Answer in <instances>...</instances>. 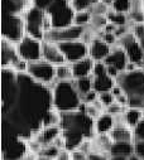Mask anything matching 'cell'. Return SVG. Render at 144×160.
Instances as JSON below:
<instances>
[{
    "mask_svg": "<svg viewBox=\"0 0 144 160\" xmlns=\"http://www.w3.org/2000/svg\"><path fill=\"white\" fill-rule=\"evenodd\" d=\"M97 37H99V38H101L105 43H107V44L111 46V47H114V46H116V44H118V38H116V35H115L114 33H105V32H100V33L97 34Z\"/></svg>",
    "mask_w": 144,
    "mask_h": 160,
    "instance_id": "cell-33",
    "label": "cell"
},
{
    "mask_svg": "<svg viewBox=\"0 0 144 160\" xmlns=\"http://www.w3.org/2000/svg\"><path fill=\"white\" fill-rule=\"evenodd\" d=\"M17 52L19 58L30 63L42 59V41L25 35L19 43H17Z\"/></svg>",
    "mask_w": 144,
    "mask_h": 160,
    "instance_id": "cell-10",
    "label": "cell"
},
{
    "mask_svg": "<svg viewBox=\"0 0 144 160\" xmlns=\"http://www.w3.org/2000/svg\"><path fill=\"white\" fill-rule=\"evenodd\" d=\"M91 19H92V15L90 14V12H77L75 14L74 24L82 28H87L91 23Z\"/></svg>",
    "mask_w": 144,
    "mask_h": 160,
    "instance_id": "cell-28",
    "label": "cell"
},
{
    "mask_svg": "<svg viewBox=\"0 0 144 160\" xmlns=\"http://www.w3.org/2000/svg\"><path fill=\"white\" fill-rule=\"evenodd\" d=\"M123 116H124V121H125L126 126L130 128L131 130H134L144 120V111H141L139 108L128 107Z\"/></svg>",
    "mask_w": 144,
    "mask_h": 160,
    "instance_id": "cell-22",
    "label": "cell"
},
{
    "mask_svg": "<svg viewBox=\"0 0 144 160\" xmlns=\"http://www.w3.org/2000/svg\"><path fill=\"white\" fill-rule=\"evenodd\" d=\"M27 35L25 19L19 15L2 14V38L17 44Z\"/></svg>",
    "mask_w": 144,
    "mask_h": 160,
    "instance_id": "cell-6",
    "label": "cell"
},
{
    "mask_svg": "<svg viewBox=\"0 0 144 160\" xmlns=\"http://www.w3.org/2000/svg\"><path fill=\"white\" fill-rule=\"evenodd\" d=\"M86 28L79 27V25H69L66 28H53L49 32L46 33L44 41L51 42V43H66V42H74V41H80L84 32Z\"/></svg>",
    "mask_w": 144,
    "mask_h": 160,
    "instance_id": "cell-9",
    "label": "cell"
},
{
    "mask_svg": "<svg viewBox=\"0 0 144 160\" xmlns=\"http://www.w3.org/2000/svg\"><path fill=\"white\" fill-rule=\"evenodd\" d=\"M128 97V107L144 111V68L123 72L115 79Z\"/></svg>",
    "mask_w": 144,
    "mask_h": 160,
    "instance_id": "cell-2",
    "label": "cell"
},
{
    "mask_svg": "<svg viewBox=\"0 0 144 160\" xmlns=\"http://www.w3.org/2000/svg\"><path fill=\"white\" fill-rule=\"evenodd\" d=\"M32 2H33L34 7H37V8H39V9L46 12L52 5V3L54 2V0H32Z\"/></svg>",
    "mask_w": 144,
    "mask_h": 160,
    "instance_id": "cell-37",
    "label": "cell"
},
{
    "mask_svg": "<svg viewBox=\"0 0 144 160\" xmlns=\"http://www.w3.org/2000/svg\"><path fill=\"white\" fill-rule=\"evenodd\" d=\"M71 68H72V73H74V79L90 77V76H92V72L95 68V62L90 57H86L76 63H72Z\"/></svg>",
    "mask_w": 144,
    "mask_h": 160,
    "instance_id": "cell-18",
    "label": "cell"
},
{
    "mask_svg": "<svg viewBox=\"0 0 144 160\" xmlns=\"http://www.w3.org/2000/svg\"><path fill=\"white\" fill-rule=\"evenodd\" d=\"M101 2H102V3H105L106 5H109V7L111 8V5H113V2H114V0H101Z\"/></svg>",
    "mask_w": 144,
    "mask_h": 160,
    "instance_id": "cell-44",
    "label": "cell"
},
{
    "mask_svg": "<svg viewBox=\"0 0 144 160\" xmlns=\"http://www.w3.org/2000/svg\"><path fill=\"white\" fill-rule=\"evenodd\" d=\"M25 19V33L27 35L35 38L38 41H44V35L47 32L53 29L52 22L47 12L37 8L32 7L24 15Z\"/></svg>",
    "mask_w": 144,
    "mask_h": 160,
    "instance_id": "cell-4",
    "label": "cell"
},
{
    "mask_svg": "<svg viewBox=\"0 0 144 160\" xmlns=\"http://www.w3.org/2000/svg\"><path fill=\"white\" fill-rule=\"evenodd\" d=\"M61 52L64 56V59L68 64L76 63L86 57H89V46L82 41H74L58 44Z\"/></svg>",
    "mask_w": 144,
    "mask_h": 160,
    "instance_id": "cell-11",
    "label": "cell"
},
{
    "mask_svg": "<svg viewBox=\"0 0 144 160\" xmlns=\"http://www.w3.org/2000/svg\"><path fill=\"white\" fill-rule=\"evenodd\" d=\"M134 154V142H113L109 155L129 158Z\"/></svg>",
    "mask_w": 144,
    "mask_h": 160,
    "instance_id": "cell-23",
    "label": "cell"
},
{
    "mask_svg": "<svg viewBox=\"0 0 144 160\" xmlns=\"http://www.w3.org/2000/svg\"><path fill=\"white\" fill-rule=\"evenodd\" d=\"M118 46L124 48L130 63L136 64L138 68H144V46L135 38L133 32L119 38Z\"/></svg>",
    "mask_w": 144,
    "mask_h": 160,
    "instance_id": "cell-8",
    "label": "cell"
},
{
    "mask_svg": "<svg viewBox=\"0 0 144 160\" xmlns=\"http://www.w3.org/2000/svg\"><path fill=\"white\" fill-rule=\"evenodd\" d=\"M39 159V154L38 152H34L32 150H27L20 158L19 160H38Z\"/></svg>",
    "mask_w": 144,
    "mask_h": 160,
    "instance_id": "cell-39",
    "label": "cell"
},
{
    "mask_svg": "<svg viewBox=\"0 0 144 160\" xmlns=\"http://www.w3.org/2000/svg\"><path fill=\"white\" fill-rule=\"evenodd\" d=\"M111 52V46L105 43L101 38L96 37L89 44V57L95 62H104Z\"/></svg>",
    "mask_w": 144,
    "mask_h": 160,
    "instance_id": "cell-16",
    "label": "cell"
},
{
    "mask_svg": "<svg viewBox=\"0 0 144 160\" xmlns=\"http://www.w3.org/2000/svg\"><path fill=\"white\" fill-rule=\"evenodd\" d=\"M32 7V0H2V14L24 17Z\"/></svg>",
    "mask_w": 144,
    "mask_h": 160,
    "instance_id": "cell-14",
    "label": "cell"
},
{
    "mask_svg": "<svg viewBox=\"0 0 144 160\" xmlns=\"http://www.w3.org/2000/svg\"><path fill=\"white\" fill-rule=\"evenodd\" d=\"M99 101L102 103V106L105 108H107L115 102V97L111 92H102V93H99Z\"/></svg>",
    "mask_w": 144,
    "mask_h": 160,
    "instance_id": "cell-32",
    "label": "cell"
},
{
    "mask_svg": "<svg viewBox=\"0 0 144 160\" xmlns=\"http://www.w3.org/2000/svg\"><path fill=\"white\" fill-rule=\"evenodd\" d=\"M128 160H141V159H140L139 156H136L135 154H133L131 156H129V158H128Z\"/></svg>",
    "mask_w": 144,
    "mask_h": 160,
    "instance_id": "cell-45",
    "label": "cell"
},
{
    "mask_svg": "<svg viewBox=\"0 0 144 160\" xmlns=\"http://www.w3.org/2000/svg\"><path fill=\"white\" fill-rule=\"evenodd\" d=\"M74 82H75L76 90L79 91L81 97L94 90V83H92V77L91 76L90 77H84V78L74 79Z\"/></svg>",
    "mask_w": 144,
    "mask_h": 160,
    "instance_id": "cell-24",
    "label": "cell"
},
{
    "mask_svg": "<svg viewBox=\"0 0 144 160\" xmlns=\"http://www.w3.org/2000/svg\"><path fill=\"white\" fill-rule=\"evenodd\" d=\"M89 155L80 151V150H74L72 151V160H87Z\"/></svg>",
    "mask_w": 144,
    "mask_h": 160,
    "instance_id": "cell-42",
    "label": "cell"
},
{
    "mask_svg": "<svg viewBox=\"0 0 144 160\" xmlns=\"http://www.w3.org/2000/svg\"><path fill=\"white\" fill-rule=\"evenodd\" d=\"M126 108L128 107H125V106H121V105H119L118 102H114L111 106H109L106 108V111L105 112H107V113H110L111 116H119V115H123L125 111H126Z\"/></svg>",
    "mask_w": 144,
    "mask_h": 160,
    "instance_id": "cell-34",
    "label": "cell"
},
{
    "mask_svg": "<svg viewBox=\"0 0 144 160\" xmlns=\"http://www.w3.org/2000/svg\"><path fill=\"white\" fill-rule=\"evenodd\" d=\"M102 63L106 67H113V68L118 69L120 73H123L126 71L129 59H128V56H126V52L124 51V48L116 44V46L111 47L110 54L107 56V58Z\"/></svg>",
    "mask_w": 144,
    "mask_h": 160,
    "instance_id": "cell-13",
    "label": "cell"
},
{
    "mask_svg": "<svg viewBox=\"0 0 144 160\" xmlns=\"http://www.w3.org/2000/svg\"><path fill=\"white\" fill-rule=\"evenodd\" d=\"M92 83H94V90L97 93L102 92H110L113 87L116 85L115 79L109 76L106 71V66L102 62L95 63V68L92 72Z\"/></svg>",
    "mask_w": 144,
    "mask_h": 160,
    "instance_id": "cell-12",
    "label": "cell"
},
{
    "mask_svg": "<svg viewBox=\"0 0 144 160\" xmlns=\"http://www.w3.org/2000/svg\"><path fill=\"white\" fill-rule=\"evenodd\" d=\"M130 9H131V2L130 0H114L113 5H111L113 12L121 13V14H129Z\"/></svg>",
    "mask_w": 144,
    "mask_h": 160,
    "instance_id": "cell-29",
    "label": "cell"
},
{
    "mask_svg": "<svg viewBox=\"0 0 144 160\" xmlns=\"http://www.w3.org/2000/svg\"><path fill=\"white\" fill-rule=\"evenodd\" d=\"M143 2H144V0H143Z\"/></svg>",
    "mask_w": 144,
    "mask_h": 160,
    "instance_id": "cell-47",
    "label": "cell"
},
{
    "mask_svg": "<svg viewBox=\"0 0 144 160\" xmlns=\"http://www.w3.org/2000/svg\"><path fill=\"white\" fill-rule=\"evenodd\" d=\"M114 126H115V117L107 112H102L95 120V134L96 135L110 134Z\"/></svg>",
    "mask_w": 144,
    "mask_h": 160,
    "instance_id": "cell-20",
    "label": "cell"
},
{
    "mask_svg": "<svg viewBox=\"0 0 144 160\" xmlns=\"http://www.w3.org/2000/svg\"><path fill=\"white\" fill-rule=\"evenodd\" d=\"M111 10V8L109 5H106L105 3H102L101 0L99 3H96L89 12L92 17H106L107 14H109V12Z\"/></svg>",
    "mask_w": 144,
    "mask_h": 160,
    "instance_id": "cell-30",
    "label": "cell"
},
{
    "mask_svg": "<svg viewBox=\"0 0 144 160\" xmlns=\"http://www.w3.org/2000/svg\"><path fill=\"white\" fill-rule=\"evenodd\" d=\"M54 160H72V151L64 149V150H59L58 155L56 156Z\"/></svg>",
    "mask_w": 144,
    "mask_h": 160,
    "instance_id": "cell-40",
    "label": "cell"
},
{
    "mask_svg": "<svg viewBox=\"0 0 144 160\" xmlns=\"http://www.w3.org/2000/svg\"><path fill=\"white\" fill-rule=\"evenodd\" d=\"M97 100H99V93H97L95 90L90 91L89 93H86L85 96L81 97V101H82V103H85V105H92V103L96 102Z\"/></svg>",
    "mask_w": 144,
    "mask_h": 160,
    "instance_id": "cell-35",
    "label": "cell"
},
{
    "mask_svg": "<svg viewBox=\"0 0 144 160\" xmlns=\"http://www.w3.org/2000/svg\"><path fill=\"white\" fill-rule=\"evenodd\" d=\"M27 74L33 79L34 82H37L43 86H49L54 85L57 82L56 79V66L39 59L35 62L28 63V69Z\"/></svg>",
    "mask_w": 144,
    "mask_h": 160,
    "instance_id": "cell-7",
    "label": "cell"
},
{
    "mask_svg": "<svg viewBox=\"0 0 144 160\" xmlns=\"http://www.w3.org/2000/svg\"><path fill=\"white\" fill-rule=\"evenodd\" d=\"M61 135H62L61 126H49V128H43L34 140H37L42 146H47L51 145Z\"/></svg>",
    "mask_w": 144,
    "mask_h": 160,
    "instance_id": "cell-21",
    "label": "cell"
},
{
    "mask_svg": "<svg viewBox=\"0 0 144 160\" xmlns=\"http://www.w3.org/2000/svg\"><path fill=\"white\" fill-rule=\"evenodd\" d=\"M46 12L51 18L53 28H66L74 25L76 12L71 7L69 0H54Z\"/></svg>",
    "mask_w": 144,
    "mask_h": 160,
    "instance_id": "cell-5",
    "label": "cell"
},
{
    "mask_svg": "<svg viewBox=\"0 0 144 160\" xmlns=\"http://www.w3.org/2000/svg\"><path fill=\"white\" fill-rule=\"evenodd\" d=\"M100 0H69L71 7L74 8V10L77 12H89L96 3H99Z\"/></svg>",
    "mask_w": 144,
    "mask_h": 160,
    "instance_id": "cell-27",
    "label": "cell"
},
{
    "mask_svg": "<svg viewBox=\"0 0 144 160\" xmlns=\"http://www.w3.org/2000/svg\"><path fill=\"white\" fill-rule=\"evenodd\" d=\"M135 140H144V120L133 130Z\"/></svg>",
    "mask_w": 144,
    "mask_h": 160,
    "instance_id": "cell-38",
    "label": "cell"
},
{
    "mask_svg": "<svg viewBox=\"0 0 144 160\" xmlns=\"http://www.w3.org/2000/svg\"><path fill=\"white\" fill-rule=\"evenodd\" d=\"M59 152V149H57L54 145H47V146H43L41 152H39V156L42 158H48V159H56V156L58 155Z\"/></svg>",
    "mask_w": 144,
    "mask_h": 160,
    "instance_id": "cell-31",
    "label": "cell"
},
{
    "mask_svg": "<svg viewBox=\"0 0 144 160\" xmlns=\"http://www.w3.org/2000/svg\"><path fill=\"white\" fill-rule=\"evenodd\" d=\"M38 160H53V159H48V158H42V156H39Z\"/></svg>",
    "mask_w": 144,
    "mask_h": 160,
    "instance_id": "cell-46",
    "label": "cell"
},
{
    "mask_svg": "<svg viewBox=\"0 0 144 160\" xmlns=\"http://www.w3.org/2000/svg\"><path fill=\"white\" fill-rule=\"evenodd\" d=\"M106 18L109 20V23L114 24L115 27H124V25H129V23H130L128 14H121V13H116L113 10L109 12Z\"/></svg>",
    "mask_w": 144,
    "mask_h": 160,
    "instance_id": "cell-26",
    "label": "cell"
},
{
    "mask_svg": "<svg viewBox=\"0 0 144 160\" xmlns=\"http://www.w3.org/2000/svg\"><path fill=\"white\" fill-rule=\"evenodd\" d=\"M42 59L56 66V67L67 63L63 53L61 52V49L58 47V44L46 42V41L42 42Z\"/></svg>",
    "mask_w": 144,
    "mask_h": 160,
    "instance_id": "cell-15",
    "label": "cell"
},
{
    "mask_svg": "<svg viewBox=\"0 0 144 160\" xmlns=\"http://www.w3.org/2000/svg\"><path fill=\"white\" fill-rule=\"evenodd\" d=\"M62 136L66 139L67 150L74 151L87 139L95 138V120L90 118L82 110L61 113Z\"/></svg>",
    "mask_w": 144,
    "mask_h": 160,
    "instance_id": "cell-1",
    "label": "cell"
},
{
    "mask_svg": "<svg viewBox=\"0 0 144 160\" xmlns=\"http://www.w3.org/2000/svg\"><path fill=\"white\" fill-rule=\"evenodd\" d=\"M109 160H128V158H124V156H109Z\"/></svg>",
    "mask_w": 144,
    "mask_h": 160,
    "instance_id": "cell-43",
    "label": "cell"
},
{
    "mask_svg": "<svg viewBox=\"0 0 144 160\" xmlns=\"http://www.w3.org/2000/svg\"><path fill=\"white\" fill-rule=\"evenodd\" d=\"M19 59L20 58L17 52V44L2 38V68L12 69Z\"/></svg>",
    "mask_w": 144,
    "mask_h": 160,
    "instance_id": "cell-17",
    "label": "cell"
},
{
    "mask_svg": "<svg viewBox=\"0 0 144 160\" xmlns=\"http://www.w3.org/2000/svg\"><path fill=\"white\" fill-rule=\"evenodd\" d=\"M114 142H134V131L126 126V124H115L114 129L109 134Z\"/></svg>",
    "mask_w": 144,
    "mask_h": 160,
    "instance_id": "cell-19",
    "label": "cell"
},
{
    "mask_svg": "<svg viewBox=\"0 0 144 160\" xmlns=\"http://www.w3.org/2000/svg\"><path fill=\"white\" fill-rule=\"evenodd\" d=\"M134 154L144 160V140H134Z\"/></svg>",
    "mask_w": 144,
    "mask_h": 160,
    "instance_id": "cell-36",
    "label": "cell"
},
{
    "mask_svg": "<svg viewBox=\"0 0 144 160\" xmlns=\"http://www.w3.org/2000/svg\"><path fill=\"white\" fill-rule=\"evenodd\" d=\"M56 79L57 81H74V73H72L71 64L64 63L56 67Z\"/></svg>",
    "mask_w": 144,
    "mask_h": 160,
    "instance_id": "cell-25",
    "label": "cell"
},
{
    "mask_svg": "<svg viewBox=\"0 0 144 160\" xmlns=\"http://www.w3.org/2000/svg\"><path fill=\"white\" fill-rule=\"evenodd\" d=\"M110 155H106L102 152H91L87 158V160H109Z\"/></svg>",
    "mask_w": 144,
    "mask_h": 160,
    "instance_id": "cell-41",
    "label": "cell"
},
{
    "mask_svg": "<svg viewBox=\"0 0 144 160\" xmlns=\"http://www.w3.org/2000/svg\"><path fill=\"white\" fill-rule=\"evenodd\" d=\"M52 107L61 113L79 111L82 101L74 81H57L52 88Z\"/></svg>",
    "mask_w": 144,
    "mask_h": 160,
    "instance_id": "cell-3",
    "label": "cell"
}]
</instances>
